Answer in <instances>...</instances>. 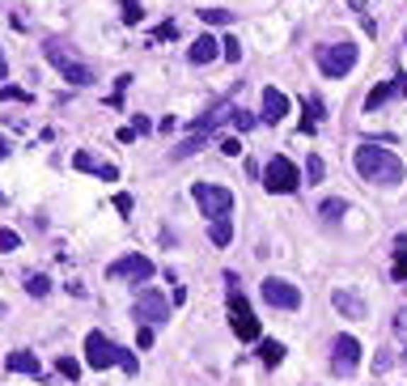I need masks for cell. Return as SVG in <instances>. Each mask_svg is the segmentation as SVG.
Masks as SVG:
<instances>
[{"label": "cell", "instance_id": "26", "mask_svg": "<svg viewBox=\"0 0 407 386\" xmlns=\"http://www.w3.org/2000/svg\"><path fill=\"white\" fill-rule=\"evenodd\" d=\"M344 212H348V200H323V217L327 221H340Z\"/></svg>", "mask_w": 407, "mask_h": 386}, {"label": "cell", "instance_id": "2", "mask_svg": "<svg viewBox=\"0 0 407 386\" xmlns=\"http://www.w3.org/2000/svg\"><path fill=\"white\" fill-rule=\"evenodd\" d=\"M85 365H89V370H110V365H123L132 378H136V370H140V365H136V357H132L127 348H119L115 340H106L102 331H89V336H85Z\"/></svg>", "mask_w": 407, "mask_h": 386}, {"label": "cell", "instance_id": "30", "mask_svg": "<svg viewBox=\"0 0 407 386\" xmlns=\"http://www.w3.org/2000/svg\"><path fill=\"white\" fill-rule=\"evenodd\" d=\"M0 98H4V102H30V93L17 89V85H0Z\"/></svg>", "mask_w": 407, "mask_h": 386}, {"label": "cell", "instance_id": "36", "mask_svg": "<svg viewBox=\"0 0 407 386\" xmlns=\"http://www.w3.org/2000/svg\"><path fill=\"white\" fill-rule=\"evenodd\" d=\"M221 153H225V157H238V153H242V144H238V140H221Z\"/></svg>", "mask_w": 407, "mask_h": 386}, {"label": "cell", "instance_id": "21", "mask_svg": "<svg viewBox=\"0 0 407 386\" xmlns=\"http://www.w3.org/2000/svg\"><path fill=\"white\" fill-rule=\"evenodd\" d=\"M200 21H204V25H229L234 13H229V8H200Z\"/></svg>", "mask_w": 407, "mask_h": 386}, {"label": "cell", "instance_id": "10", "mask_svg": "<svg viewBox=\"0 0 407 386\" xmlns=\"http://www.w3.org/2000/svg\"><path fill=\"white\" fill-rule=\"evenodd\" d=\"M357 365H361V340H357V336H340V340L331 344V370H336L340 378H352Z\"/></svg>", "mask_w": 407, "mask_h": 386}, {"label": "cell", "instance_id": "41", "mask_svg": "<svg viewBox=\"0 0 407 386\" xmlns=\"http://www.w3.org/2000/svg\"><path fill=\"white\" fill-rule=\"evenodd\" d=\"M0 204H4V191H0Z\"/></svg>", "mask_w": 407, "mask_h": 386}, {"label": "cell", "instance_id": "15", "mask_svg": "<svg viewBox=\"0 0 407 386\" xmlns=\"http://www.w3.org/2000/svg\"><path fill=\"white\" fill-rule=\"evenodd\" d=\"M72 166H76V170H85V174H98L102 183H115V178H119V170H115V166H106V161H93L85 149H81V153H72Z\"/></svg>", "mask_w": 407, "mask_h": 386}, {"label": "cell", "instance_id": "22", "mask_svg": "<svg viewBox=\"0 0 407 386\" xmlns=\"http://www.w3.org/2000/svg\"><path fill=\"white\" fill-rule=\"evenodd\" d=\"M229 123H234V127H238V132H251V127H255V123H259V119H255V115H251V110H242V106H234V115H229Z\"/></svg>", "mask_w": 407, "mask_h": 386}, {"label": "cell", "instance_id": "23", "mask_svg": "<svg viewBox=\"0 0 407 386\" xmlns=\"http://www.w3.org/2000/svg\"><path fill=\"white\" fill-rule=\"evenodd\" d=\"M55 370H59V374H64V378H68V382H76V378H81V361H72V357H68V353H64V357H59V361H55Z\"/></svg>", "mask_w": 407, "mask_h": 386}, {"label": "cell", "instance_id": "14", "mask_svg": "<svg viewBox=\"0 0 407 386\" xmlns=\"http://www.w3.org/2000/svg\"><path fill=\"white\" fill-rule=\"evenodd\" d=\"M4 370H8V374H25V378H42V365H38V357H34V353H25V348L8 353V357H4Z\"/></svg>", "mask_w": 407, "mask_h": 386}, {"label": "cell", "instance_id": "1", "mask_svg": "<svg viewBox=\"0 0 407 386\" xmlns=\"http://www.w3.org/2000/svg\"><path fill=\"white\" fill-rule=\"evenodd\" d=\"M357 174L365 178V183H378V187H399L403 183V161L391 153V149H378V144H361L357 149Z\"/></svg>", "mask_w": 407, "mask_h": 386}, {"label": "cell", "instance_id": "32", "mask_svg": "<svg viewBox=\"0 0 407 386\" xmlns=\"http://www.w3.org/2000/svg\"><path fill=\"white\" fill-rule=\"evenodd\" d=\"M127 85H132V76L123 72V76L115 81V93H110V106H119V102H123V89H127Z\"/></svg>", "mask_w": 407, "mask_h": 386}, {"label": "cell", "instance_id": "34", "mask_svg": "<svg viewBox=\"0 0 407 386\" xmlns=\"http://www.w3.org/2000/svg\"><path fill=\"white\" fill-rule=\"evenodd\" d=\"M395 336H399V340H407V306L395 314Z\"/></svg>", "mask_w": 407, "mask_h": 386}, {"label": "cell", "instance_id": "12", "mask_svg": "<svg viewBox=\"0 0 407 386\" xmlns=\"http://www.w3.org/2000/svg\"><path fill=\"white\" fill-rule=\"evenodd\" d=\"M285 115H289V98H285V89H272V85H268V89H263V110H259V119L276 127Z\"/></svg>", "mask_w": 407, "mask_h": 386}, {"label": "cell", "instance_id": "39", "mask_svg": "<svg viewBox=\"0 0 407 386\" xmlns=\"http://www.w3.org/2000/svg\"><path fill=\"white\" fill-rule=\"evenodd\" d=\"M8 76V59H4V51H0V81Z\"/></svg>", "mask_w": 407, "mask_h": 386}, {"label": "cell", "instance_id": "13", "mask_svg": "<svg viewBox=\"0 0 407 386\" xmlns=\"http://www.w3.org/2000/svg\"><path fill=\"white\" fill-rule=\"evenodd\" d=\"M331 306H336L344 319H365V297L352 293V289H336V293H331Z\"/></svg>", "mask_w": 407, "mask_h": 386}, {"label": "cell", "instance_id": "24", "mask_svg": "<svg viewBox=\"0 0 407 386\" xmlns=\"http://www.w3.org/2000/svg\"><path fill=\"white\" fill-rule=\"evenodd\" d=\"M119 8H123V21H127V25L144 21V8H140V0H119Z\"/></svg>", "mask_w": 407, "mask_h": 386}, {"label": "cell", "instance_id": "17", "mask_svg": "<svg viewBox=\"0 0 407 386\" xmlns=\"http://www.w3.org/2000/svg\"><path fill=\"white\" fill-rule=\"evenodd\" d=\"M395 93H399V76H395V81H382L378 89H369V98H365V110L382 106V102H386V98H395Z\"/></svg>", "mask_w": 407, "mask_h": 386}, {"label": "cell", "instance_id": "3", "mask_svg": "<svg viewBox=\"0 0 407 386\" xmlns=\"http://www.w3.org/2000/svg\"><path fill=\"white\" fill-rule=\"evenodd\" d=\"M225 285H229V323H234V336H238V340H259V319H255V310L246 306V297H242V289H238V276L225 272Z\"/></svg>", "mask_w": 407, "mask_h": 386}, {"label": "cell", "instance_id": "28", "mask_svg": "<svg viewBox=\"0 0 407 386\" xmlns=\"http://www.w3.org/2000/svg\"><path fill=\"white\" fill-rule=\"evenodd\" d=\"M306 174H310V183H319V178L327 174V166H323V157H319V153H310V161H306Z\"/></svg>", "mask_w": 407, "mask_h": 386}, {"label": "cell", "instance_id": "38", "mask_svg": "<svg viewBox=\"0 0 407 386\" xmlns=\"http://www.w3.org/2000/svg\"><path fill=\"white\" fill-rule=\"evenodd\" d=\"M391 365H395V357H391V353H382V357L374 361V370H378V374H382V370H391Z\"/></svg>", "mask_w": 407, "mask_h": 386}, {"label": "cell", "instance_id": "7", "mask_svg": "<svg viewBox=\"0 0 407 386\" xmlns=\"http://www.w3.org/2000/svg\"><path fill=\"white\" fill-rule=\"evenodd\" d=\"M263 187L272 191V195H289V191H297L302 187V170L289 161V157H272L268 161V170H263Z\"/></svg>", "mask_w": 407, "mask_h": 386}, {"label": "cell", "instance_id": "33", "mask_svg": "<svg viewBox=\"0 0 407 386\" xmlns=\"http://www.w3.org/2000/svg\"><path fill=\"white\" fill-rule=\"evenodd\" d=\"M17 246H21V238L13 229H0V251H17Z\"/></svg>", "mask_w": 407, "mask_h": 386}, {"label": "cell", "instance_id": "4", "mask_svg": "<svg viewBox=\"0 0 407 386\" xmlns=\"http://www.w3.org/2000/svg\"><path fill=\"white\" fill-rule=\"evenodd\" d=\"M314 55H319L323 76H331V81H340V76H348L357 68V47L352 42H323Z\"/></svg>", "mask_w": 407, "mask_h": 386}, {"label": "cell", "instance_id": "35", "mask_svg": "<svg viewBox=\"0 0 407 386\" xmlns=\"http://www.w3.org/2000/svg\"><path fill=\"white\" fill-rule=\"evenodd\" d=\"M136 344H140V348H149V344H153V327H144V323H140V331H136Z\"/></svg>", "mask_w": 407, "mask_h": 386}, {"label": "cell", "instance_id": "40", "mask_svg": "<svg viewBox=\"0 0 407 386\" xmlns=\"http://www.w3.org/2000/svg\"><path fill=\"white\" fill-rule=\"evenodd\" d=\"M4 157H8V140L0 136V161H4Z\"/></svg>", "mask_w": 407, "mask_h": 386}, {"label": "cell", "instance_id": "27", "mask_svg": "<svg viewBox=\"0 0 407 386\" xmlns=\"http://www.w3.org/2000/svg\"><path fill=\"white\" fill-rule=\"evenodd\" d=\"M221 55H225L229 64H238V59H242V42H238V38H225V42H221Z\"/></svg>", "mask_w": 407, "mask_h": 386}, {"label": "cell", "instance_id": "5", "mask_svg": "<svg viewBox=\"0 0 407 386\" xmlns=\"http://www.w3.org/2000/svg\"><path fill=\"white\" fill-rule=\"evenodd\" d=\"M42 51H47V59L59 68V76L64 81H72V85H93V72H89V64H81L64 42H55V38H47L42 42Z\"/></svg>", "mask_w": 407, "mask_h": 386}, {"label": "cell", "instance_id": "8", "mask_svg": "<svg viewBox=\"0 0 407 386\" xmlns=\"http://www.w3.org/2000/svg\"><path fill=\"white\" fill-rule=\"evenodd\" d=\"M132 319L144 323V327H157V323H170V302L157 293V289H140L136 302H132Z\"/></svg>", "mask_w": 407, "mask_h": 386}, {"label": "cell", "instance_id": "37", "mask_svg": "<svg viewBox=\"0 0 407 386\" xmlns=\"http://www.w3.org/2000/svg\"><path fill=\"white\" fill-rule=\"evenodd\" d=\"M115 208L127 217V212H132V195H123V191H119V195H115Z\"/></svg>", "mask_w": 407, "mask_h": 386}, {"label": "cell", "instance_id": "19", "mask_svg": "<svg viewBox=\"0 0 407 386\" xmlns=\"http://www.w3.org/2000/svg\"><path fill=\"white\" fill-rule=\"evenodd\" d=\"M259 361H263V365H280V361H285V344L263 340V344H259Z\"/></svg>", "mask_w": 407, "mask_h": 386}, {"label": "cell", "instance_id": "42", "mask_svg": "<svg viewBox=\"0 0 407 386\" xmlns=\"http://www.w3.org/2000/svg\"><path fill=\"white\" fill-rule=\"evenodd\" d=\"M403 361H407V357H403Z\"/></svg>", "mask_w": 407, "mask_h": 386}, {"label": "cell", "instance_id": "18", "mask_svg": "<svg viewBox=\"0 0 407 386\" xmlns=\"http://www.w3.org/2000/svg\"><path fill=\"white\" fill-rule=\"evenodd\" d=\"M208 234H212V246H229V242H234V221H229V217H217Z\"/></svg>", "mask_w": 407, "mask_h": 386}, {"label": "cell", "instance_id": "31", "mask_svg": "<svg viewBox=\"0 0 407 386\" xmlns=\"http://www.w3.org/2000/svg\"><path fill=\"white\" fill-rule=\"evenodd\" d=\"M161 38H178V25H174V21H161V25L153 30V42H161Z\"/></svg>", "mask_w": 407, "mask_h": 386}, {"label": "cell", "instance_id": "25", "mask_svg": "<svg viewBox=\"0 0 407 386\" xmlns=\"http://www.w3.org/2000/svg\"><path fill=\"white\" fill-rule=\"evenodd\" d=\"M200 144H204V140H200V132H195V136H191V140H183V144H178V149H174L170 157H174V161H183V157H191V153H200Z\"/></svg>", "mask_w": 407, "mask_h": 386}, {"label": "cell", "instance_id": "9", "mask_svg": "<svg viewBox=\"0 0 407 386\" xmlns=\"http://www.w3.org/2000/svg\"><path fill=\"white\" fill-rule=\"evenodd\" d=\"M259 293H263V302H268L272 310H297V306H302V289L289 285L285 276H268V280L259 285Z\"/></svg>", "mask_w": 407, "mask_h": 386}, {"label": "cell", "instance_id": "20", "mask_svg": "<svg viewBox=\"0 0 407 386\" xmlns=\"http://www.w3.org/2000/svg\"><path fill=\"white\" fill-rule=\"evenodd\" d=\"M25 293H30V297H47V293H51V280H47L42 272H30V276H25Z\"/></svg>", "mask_w": 407, "mask_h": 386}, {"label": "cell", "instance_id": "6", "mask_svg": "<svg viewBox=\"0 0 407 386\" xmlns=\"http://www.w3.org/2000/svg\"><path fill=\"white\" fill-rule=\"evenodd\" d=\"M191 195H195L200 212H204V217H212V221L234 212V191H229V187H221V183H195V187H191Z\"/></svg>", "mask_w": 407, "mask_h": 386}, {"label": "cell", "instance_id": "29", "mask_svg": "<svg viewBox=\"0 0 407 386\" xmlns=\"http://www.w3.org/2000/svg\"><path fill=\"white\" fill-rule=\"evenodd\" d=\"M395 280H407V242H399L395 251Z\"/></svg>", "mask_w": 407, "mask_h": 386}, {"label": "cell", "instance_id": "16", "mask_svg": "<svg viewBox=\"0 0 407 386\" xmlns=\"http://www.w3.org/2000/svg\"><path fill=\"white\" fill-rule=\"evenodd\" d=\"M217 55H221V42H217L212 34H200V38L191 42V51H187V59H191V64H212Z\"/></svg>", "mask_w": 407, "mask_h": 386}, {"label": "cell", "instance_id": "11", "mask_svg": "<svg viewBox=\"0 0 407 386\" xmlns=\"http://www.w3.org/2000/svg\"><path fill=\"white\" fill-rule=\"evenodd\" d=\"M106 276H110V280H149V276H153V259L132 251V255L115 259V263L106 268Z\"/></svg>", "mask_w": 407, "mask_h": 386}]
</instances>
